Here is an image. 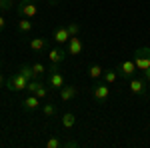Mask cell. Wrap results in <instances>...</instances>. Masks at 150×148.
Segmentation results:
<instances>
[{"instance_id":"d4e9b609","label":"cell","mask_w":150,"mask_h":148,"mask_svg":"<svg viewBox=\"0 0 150 148\" xmlns=\"http://www.w3.org/2000/svg\"><path fill=\"white\" fill-rule=\"evenodd\" d=\"M44 146H46V148H60V146H62V142H60L58 138L52 136V138H48V140H46V144H44Z\"/></svg>"},{"instance_id":"603a6c76","label":"cell","mask_w":150,"mask_h":148,"mask_svg":"<svg viewBox=\"0 0 150 148\" xmlns=\"http://www.w3.org/2000/svg\"><path fill=\"white\" fill-rule=\"evenodd\" d=\"M32 70H34V76L38 78V76H42L48 68L44 66V64H40V62H34V64H32Z\"/></svg>"},{"instance_id":"9c48e42d","label":"cell","mask_w":150,"mask_h":148,"mask_svg":"<svg viewBox=\"0 0 150 148\" xmlns=\"http://www.w3.org/2000/svg\"><path fill=\"white\" fill-rule=\"evenodd\" d=\"M58 94H60V100H62V102H70L72 98H76L78 88H76L74 84H64V86L58 90Z\"/></svg>"},{"instance_id":"3957f363","label":"cell","mask_w":150,"mask_h":148,"mask_svg":"<svg viewBox=\"0 0 150 148\" xmlns=\"http://www.w3.org/2000/svg\"><path fill=\"white\" fill-rule=\"evenodd\" d=\"M128 88L134 96H146L148 94V80L144 76H134V78H130Z\"/></svg>"},{"instance_id":"7402d4cb","label":"cell","mask_w":150,"mask_h":148,"mask_svg":"<svg viewBox=\"0 0 150 148\" xmlns=\"http://www.w3.org/2000/svg\"><path fill=\"white\" fill-rule=\"evenodd\" d=\"M34 94L38 96V98H40V100H46V98H48V94H50V90H48V86L40 84V86H38V90H36Z\"/></svg>"},{"instance_id":"7a4b0ae2","label":"cell","mask_w":150,"mask_h":148,"mask_svg":"<svg viewBox=\"0 0 150 148\" xmlns=\"http://www.w3.org/2000/svg\"><path fill=\"white\" fill-rule=\"evenodd\" d=\"M134 64H136V70L140 72L150 68V46H140L134 52Z\"/></svg>"},{"instance_id":"e0dca14e","label":"cell","mask_w":150,"mask_h":148,"mask_svg":"<svg viewBox=\"0 0 150 148\" xmlns=\"http://www.w3.org/2000/svg\"><path fill=\"white\" fill-rule=\"evenodd\" d=\"M102 72H104V68L100 64H92V66L88 68V76L94 78V80H98V78H102Z\"/></svg>"},{"instance_id":"d6986e66","label":"cell","mask_w":150,"mask_h":148,"mask_svg":"<svg viewBox=\"0 0 150 148\" xmlns=\"http://www.w3.org/2000/svg\"><path fill=\"white\" fill-rule=\"evenodd\" d=\"M20 74H22L26 80L36 78V76H34V70H32V64H22V66H20Z\"/></svg>"},{"instance_id":"ba28073f","label":"cell","mask_w":150,"mask_h":148,"mask_svg":"<svg viewBox=\"0 0 150 148\" xmlns=\"http://www.w3.org/2000/svg\"><path fill=\"white\" fill-rule=\"evenodd\" d=\"M64 84H66V80H64V76H62V72L52 70V72L48 74V88H52V90H60Z\"/></svg>"},{"instance_id":"8fae6325","label":"cell","mask_w":150,"mask_h":148,"mask_svg":"<svg viewBox=\"0 0 150 148\" xmlns=\"http://www.w3.org/2000/svg\"><path fill=\"white\" fill-rule=\"evenodd\" d=\"M52 38H54V42L56 44H66L70 38V32L66 26H58V28H54V32H52Z\"/></svg>"},{"instance_id":"484cf974","label":"cell","mask_w":150,"mask_h":148,"mask_svg":"<svg viewBox=\"0 0 150 148\" xmlns=\"http://www.w3.org/2000/svg\"><path fill=\"white\" fill-rule=\"evenodd\" d=\"M62 146L64 148H78V142L76 140H66V142H62Z\"/></svg>"},{"instance_id":"83f0119b","label":"cell","mask_w":150,"mask_h":148,"mask_svg":"<svg viewBox=\"0 0 150 148\" xmlns=\"http://www.w3.org/2000/svg\"><path fill=\"white\" fill-rule=\"evenodd\" d=\"M142 76H144V78H146V80L150 82V68H146V70H144V72H142Z\"/></svg>"},{"instance_id":"44dd1931","label":"cell","mask_w":150,"mask_h":148,"mask_svg":"<svg viewBox=\"0 0 150 148\" xmlns=\"http://www.w3.org/2000/svg\"><path fill=\"white\" fill-rule=\"evenodd\" d=\"M42 82L38 78H32V80H28V84H26V90H28V94H34L36 90H38V86H40Z\"/></svg>"},{"instance_id":"4fadbf2b","label":"cell","mask_w":150,"mask_h":148,"mask_svg":"<svg viewBox=\"0 0 150 148\" xmlns=\"http://www.w3.org/2000/svg\"><path fill=\"white\" fill-rule=\"evenodd\" d=\"M30 50H34V52H42V50H46V38H42V36H36L30 40Z\"/></svg>"},{"instance_id":"5b68a950","label":"cell","mask_w":150,"mask_h":148,"mask_svg":"<svg viewBox=\"0 0 150 148\" xmlns=\"http://www.w3.org/2000/svg\"><path fill=\"white\" fill-rule=\"evenodd\" d=\"M116 72H118L120 78H126V80L134 78L136 76V64H134V60H124L122 64H118Z\"/></svg>"},{"instance_id":"2e32d148","label":"cell","mask_w":150,"mask_h":148,"mask_svg":"<svg viewBox=\"0 0 150 148\" xmlns=\"http://www.w3.org/2000/svg\"><path fill=\"white\" fill-rule=\"evenodd\" d=\"M76 124V116L72 112H66V114H62V126L66 128V130H70L72 126Z\"/></svg>"},{"instance_id":"4316f807","label":"cell","mask_w":150,"mask_h":148,"mask_svg":"<svg viewBox=\"0 0 150 148\" xmlns=\"http://www.w3.org/2000/svg\"><path fill=\"white\" fill-rule=\"evenodd\" d=\"M4 28H6V18H4V14L0 12V32H2Z\"/></svg>"},{"instance_id":"30bf717a","label":"cell","mask_w":150,"mask_h":148,"mask_svg":"<svg viewBox=\"0 0 150 148\" xmlns=\"http://www.w3.org/2000/svg\"><path fill=\"white\" fill-rule=\"evenodd\" d=\"M66 54H68L66 50H62L60 46H56V48H50L48 50V60H50V64H62Z\"/></svg>"},{"instance_id":"6da1fadb","label":"cell","mask_w":150,"mask_h":148,"mask_svg":"<svg viewBox=\"0 0 150 148\" xmlns=\"http://www.w3.org/2000/svg\"><path fill=\"white\" fill-rule=\"evenodd\" d=\"M16 14L20 16V18H34L36 14H38V2L36 0H18L16 2Z\"/></svg>"},{"instance_id":"ac0fdd59","label":"cell","mask_w":150,"mask_h":148,"mask_svg":"<svg viewBox=\"0 0 150 148\" xmlns=\"http://www.w3.org/2000/svg\"><path fill=\"white\" fill-rule=\"evenodd\" d=\"M56 112H58L56 104H52V102H46V104H42V114H44L46 118H50V116H56Z\"/></svg>"},{"instance_id":"52a82bcc","label":"cell","mask_w":150,"mask_h":148,"mask_svg":"<svg viewBox=\"0 0 150 148\" xmlns=\"http://www.w3.org/2000/svg\"><path fill=\"white\" fill-rule=\"evenodd\" d=\"M82 50H84L82 40L78 36H70L68 42H66V52H68L70 56H78V54H82Z\"/></svg>"},{"instance_id":"8992f818","label":"cell","mask_w":150,"mask_h":148,"mask_svg":"<svg viewBox=\"0 0 150 148\" xmlns=\"http://www.w3.org/2000/svg\"><path fill=\"white\" fill-rule=\"evenodd\" d=\"M92 96L98 100V102H104V100H108V96H110V88H108V84L106 82H96L92 86Z\"/></svg>"},{"instance_id":"7c38bea8","label":"cell","mask_w":150,"mask_h":148,"mask_svg":"<svg viewBox=\"0 0 150 148\" xmlns=\"http://www.w3.org/2000/svg\"><path fill=\"white\" fill-rule=\"evenodd\" d=\"M38 106H40V98L36 96V94H28L26 98L22 100V108L26 112H32V110H38Z\"/></svg>"},{"instance_id":"ffe728a7","label":"cell","mask_w":150,"mask_h":148,"mask_svg":"<svg viewBox=\"0 0 150 148\" xmlns=\"http://www.w3.org/2000/svg\"><path fill=\"white\" fill-rule=\"evenodd\" d=\"M16 8V2L14 0H0V12H8Z\"/></svg>"},{"instance_id":"9a60e30c","label":"cell","mask_w":150,"mask_h":148,"mask_svg":"<svg viewBox=\"0 0 150 148\" xmlns=\"http://www.w3.org/2000/svg\"><path fill=\"white\" fill-rule=\"evenodd\" d=\"M116 78H118V72H116V68H108L102 72V80L106 82V84H114Z\"/></svg>"},{"instance_id":"4dcf8cb0","label":"cell","mask_w":150,"mask_h":148,"mask_svg":"<svg viewBox=\"0 0 150 148\" xmlns=\"http://www.w3.org/2000/svg\"><path fill=\"white\" fill-rule=\"evenodd\" d=\"M0 70H2V60H0Z\"/></svg>"},{"instance_id":"1f68e13d","label":"cell","mask_w":150,"mask_h":148,"mask_svg":"<svg viewBox=\"0 0 150 148\" xmlns=\"http://www.w3.org/2000/svg\"><path fill=\"white\" fill-rule=\"evenodd\" d=\"M36 2H42V0H36Z\"/></svg>"},{"instance_id":"f1b7e54d","label":"cell","mask_w":150,"mask_h":148,"mask_svg":"<svg viewBox=\"0 0 150 148\" xmlns=\"http://www.w3.org/2000/svg\"><path fill=\"white\" fill-rule=\"evenodd\" d=\"M4 84H6V78H4V74H2V72H0V88H2V86H4Z\"/></svg>"},{"instance_id":"cb8c5ba5","label":"cell","mask_w":150,"mask_h":148,"mask_svg":"<svg viewBox=\"0 0 150 148\" xmlns=\"http://www.w3.org/2000/svg\"><path fill=\"white\" fill-rule=\"evenodd\" d=\"M66 28H68L70 36H78V34H80V24H78V22H70V24H66Z\"/></svg>"},{"instance_id":"277c9868","label":"cell","mask_w":150,"mask_h":148,"mask_svg":"<svg viewBox=\"0 0 150 148\" xmlns=\"http://www.w3.org/2000/svg\"><path fill=\"white\" fill-rule=\"evenodd\" d=\"M26 84H28V80L24 78L20 72L12 74L10 78L6 80V88H8L10 92H20V90H26Z\"/></svg>"},{"instance_id":"5bb4252c","label":"cell","mask_w":150,"mask_h":148,"mask_svg":"<svg viewBox=\"0 0 150 148\" xmlns=\"http://www.w3.org/2000/svg\"><path fill=\"white\" fill-rule=\"evenodd\" d=\"M16 28H18L20 34H28V32H32V20L30 18H20V22L16 24Z\"/></svg>"},{"instance_id":"f546056e","label":"cell","mask_w":150,"mask_h":148,"mask_svg":"<svg viewBox=\"0 0 150 148\" xmlns=\"http://www.w3.org/2000/svg\"><path fill=\"white\" fill-rule=\"evenodd\" d=\"M48 4H50V6H56V4H58V0H48Z\"/></svg>"}]
</instances>
